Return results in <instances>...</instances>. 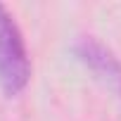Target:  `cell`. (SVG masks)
Instances as JSON below:
<instances>
[{
	"mask_svg": "<svg viewBox=\"0 0 121 121\" xmlns=\"http://www.w3.org/2000/svg\"><path fill=\"white\" fill-rule=\"evenodd\" d=\"M74 55L102 83H107L109 90H114L121 97V62L112 50H107L95 38H78L74 43Z\"/></svg>",
	"mask_w": 121,
	"mask_h": 121,
	"instance_id": "obj_2",
	"label": "cell"
},
{
	"mask_svg": "<svg viewBox=\"0 0 121 121\" xmlns=\"http://www.w3.org/2000/svg\"><path fill=\"white\" fill-rule=\"evenodd\" d=\"M31 76V62L24 36L12 12L0 5V88L7 97L19 95Z\"/></svg>",
	"mask_w": 121,
	"mask_h": 121,
	"instance_id": "obj_1",
	"label": "cell"
}]
</instances>
